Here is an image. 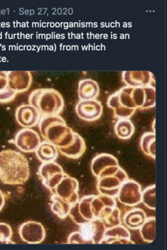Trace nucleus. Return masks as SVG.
<instances>
[{
	"label": "nucleus",
	"mask_w": 167,
	"mask_h": 250,
	"mask_svg": "<svg viewBox=\"0 0 167 250\" xmlns=\"http://www.w3.org/2000/svg\"><path fill=\"white\" fill-rule=\"evenodd\" d=\"M140 233L144 242L152 243L156 236V219L150 217L147 218L140 228Z\"/></svg>",
	"instance_id": "nucleus-25"
},
{
	"label": "nucleus",
	"mask_w": 167,
	"mask_h": 250,
	"mask_svg": "<svg viewBox=\"0 0 167 250\" xmlns=\"http://www.w3.org/2000/svg\"><path fill=\"white\" fill-rule=\"evenodd\" d=\"M122 78L128 87H141L151 84L153 75L149 71H123Z\"/></svg>",
	"instance_id": "nucleus-18"
},
{
	"label": "nucleus",
	"mask_w": 167,
	"mask_h": 250,
	"mask_svg": "<svg viewBox=\"0 0 167 250\" xmlns=\"http://www.w3.org/2000/svg\"><path fill=\"white\" fill-rule=\"evenodd\" d=\"M12 229L11 227L5 223H0V244L12 243Z\"/></svg>",
	"instance_id": "nucleus-28"
},
{
	"label": "nucleus",
	"mask_w": 167,
	"mask_h": 250,
	"mask_svg": "<svg viewBox=\"0 0 167 250\" xmlns=\"http://www.w3.org/2000/svg\"><path fill=\"white\" fill-rule=\"evenodd\" d=\"M142 202L150 209H156V186L152 185L142 192Z\"/></svg>",
	"instance_id": "nucleus-27"
},
{
	"label": "nucleus",
	"mask_w": 167,
	"mask_h": 250,
	"mask_svg": "<svg viewBox=\"0 0 167 250\" xmlns=\"http://www.w3.org/2000/svg\"><path fill=\"white\" fill-rule=\"evenodd\" d=\"M91 170L97 179V189L101 195L117 197L120 187L128 175L119 166L118 160L109 154H98L93 158Z\"/></svg>",
	"instance_id": "nucleus-1"
},
{
	"label": "nucleus",
	"mask_w": 167,
	"mask_h": 250,
	"mask_svg": "<svg viewBox=\"0 0 167 250\" xmlns=\"http://www.w3.org/2000/svg\"><path fill=\"white\" fill-rule=\"evenodd\" d=\"M5 202V196L3 195L2 191L0 190V211H1L3 207H4Z\"/></svg>",
	"instance_id": "nucleus-31"
},
{
	"label": "nucleus",
	"mask_w": 167,
	"mask_h": 250,
	"mask_svg": "<svg viewBox=\"0 0 167 250\" xmlns=\"http://www.w3.org/2000/svg\"><path fill=\"white\" fill-rule=\"evenodd\" d=\"M78 93L80 100H96L100 93L99 85L93 79H82L79 82Z\"/></svg>",
	"instance_id": "nucleus-19"
},
{
	"label": "nucleus",
	"mask_w": 167,
	"mask_h": 250,
	"mask_svg": "<svg viewBox=\"0 0 167 250\" xmlns=\"http://www.w3.org/2000/svg\"><path fill=\"white\" fill-rule=\"evenodd\" d=\"M39 132L48 143L53 144L62 154L78 139V133L68 127L59 116H42L38 123Z\"/></svg>",
	"instance_id": "nucleus-2"
},
{
	"label": "nucleus",
	"mask_w": 167,
	"mask_h": 250,
	"mask_svg": "<svg viewBox=\"0 0 167 250\" xmlns=\"http://www.w3.org/2000/svg\"><path fill=\"white\" fill-rule=\"evenodd\" d=\"M8 77L7 72L0 71V92L8 89Z\"/></svg>",
	"instance_id": "nucleus-30"
},
{
	"label": "nucleus",
	"mask_w": 167,
	"mask_h": 250,
	"mask_svg": "<svg viewBox=\"0 0 167 250\" xmlns=\"http://www.w3.org/2000/svg\"><path fill=\"white\" fill-rule=\"evenodd\" d=\"M78 189V181L66 173L59 183L50 191L53 195L69 203L73 207L79 200Z\"/></svg>",
	"instance_id": "nucleus-6"
},
{
	"label": "nucleus",
	"mask_w": 167,
	"mask_h": 250,
	"mask_svg": "<svg viewBox=\"0 0 167 250\" xmlns=\"http://www.w3.org/2000/svg\"><path fill=\"white\" fill-rule=\"evenodd\" d=\"M35 152L37 158L42 163L55 162L58 156V150L57 147L47 141L41 142Z\"/></svg>",
	"instance_id": "nucleus-21"
},
{
	"label": "nucleus",
	"mask_w": 167,
	"mask_h": 250,
	"mask_svg": "<svg viewBox=\"0 0 167 250\" xmlns=\"http://www.w3.org/2000/svg\"><path fill=\"white\" fill-rule=\"evenodd\" d=\"M30 174L28 160L21 152L14 150L0 152V181L3 184L24 185Z\"/></svg>",
	"instance_id": "nucleus-3"
},
{
	"label": "nucleus",
	"mask_w": 167,
	"mask_h": 250,
	"mask_svg": "<svg viewBox=\"0 0 167 250\" xmlns=\"http://www.w3.org/2000/svg\"><path fill=\"white\" fill-rule=\"evenodd\" d=\"M147 218L146 213L143 210L135 208L125 214L123 222L129 229H139Z\"/></svg>",
	"instance_id": "nucleus-22"
},
{
	"label": "nucleus",
	"mask_w": 167,
	"mask_h": 250,
	"mask_svg": "<svg viewBox=\"0 0 167 250\" xmlns=\"http://www.w3.org/2000/svg\"><path fill=\"white\" fill-rule=\"evenodd\" d=\"M14 143L21 152L31 153L37 150L41 140L39 134L34 129L24 128L16 134Z\"/></svg>",
	"instance_id": "nucleus-12"
},
{
	"label": "nucleus",
	"mask_w": 167,
	"mask_h": 250,
	"mask_svg": "<svg viewBox=\"0 0 167 250\" xmlns=\"http://www.w3.org/2000/svg\"><path fill=\"white\" fill-rule=\"evenodd\" d=\"M65 174L62 167L55 162L43 163L38 170L42 184L49 190L53 189Z\"/></svg>",
	"instance_id": "nucleus-9"
},
{
	"label": "nucleus",
	"mask_w": 167,
	"mask_h": 250,
	"mask_svg": "<svg viewBox=\"0 0 167 250\" xmlns=\"http://www.w3.org/2000/svg\"><path fill=\"white\" fill-rule=\"evenodd\" d=\"M7 77L8 87L17 94L28 91L32 83L30 71H8Z\"/></svg>",
	"instance_id": "nucleus-15"
},
{
	"label": "nucleus",
	"mask_w": 167,
	"mask_h": 250,
	"mask_svg": "<svg viewBox=\"0 0 167 250\" xmlns=\"http://www.w3.org/2000/svg\"><path fill=\"white\" fill-rule=\"evenodd\" d=\"M41 114L37 108L30 104L22 105L17 108L16 111V122L25 128L36 126L39 123Z\"/></svg>",
	"instance_id": "nucleus-16"
},
{
	"label": "nucleus",
	"mask_w": 167,
	"mask_h": 250,
	"mask_svg": "<svg viewBox=\"0 0 167 250\" xmlns=\"http://www.w3.org/2000/svg\"><path fill=\"white\" fill-rule=\"evenodd\" d=\"M94 195L85 196L74 205L70 211L69 215L74 222L81 225L95 219L93 201Z\"/></svg>",
	"instance_id": "nucleus-7"
},
{
	"label": "nucleus",
	"mask_w": 167,
	"mask_h": 250,
	"mask_svg": "<svg viewBox=\"0 0 167 250\" xmlns=\"http://www.w3.org/2000/svg\"><path fill=\"white\" fill-rule=\"evenodd\" d=\"M156 135L154 132H146L142 136L140 146L146 155L156 158Z\"/></svg>",
	"instance_id": "nucleus-24"
},
{
	"label": "nucleus",
	"mask_w": 167,
	"mask_h": 250,
	"mask_svg": "<svg viewBox=\"0 0 167 250\" xmlns=\"http://www.w3.org/2000/svg\"><path fill=\"white\" fill-rule=\"evenodd\" d=\"M135 132V127L129 119H119L114 125V132L121 140L130 139Z\"/></svg>",
	"instance_id": "nucleus-23"
},
{
	"label": "nucleus",
	"mask_w": 167,
	"mask_h": 250,
	"mask_svg": "<svg viewBox=\"0 0 167 250\" xmlns=\"http://www.w3.org/2000/svg\"><path fill=\"white\" fill-rule=\"evenodd\" d=\"M141 186L133 180L127 179L120 187L118 199L126 206L134 207L142 203Z\"/></svg>",
	"instance_id": "nucleus-8"
},
{
	"label": "nucleus",
	"mask_w": 167,
	"mask_h": 250,
	"mask_svg": "<svg viewBox=\"0 0 167 250\" xmlns=\"http://www.w3.org/2000/svg\"><path fill=\"white\" fill-rule=\"evenodd\" d=\"M51 201L52 211L59 218L65 219L69 215L70 211L73 208L71 204L61 200L60 199L55 195H52Z\"/></svg>",
	"instance_id": "nucleus-26"
},
{
	"label": "nucleus",
	"mask_w": 167,
	"mask_h": 250,
	"mask_svg": "<svg viewBox=\"0 0 167 250\" xmlns=\"http://www.w3.org/2000/svg\"><path fill=\"white\" fill-rule=\"evenodd\" d=\"M132 87L126 86L108 99L107 105L112 109L115 116L118 119H129L136 110L132 96Z\"/></svg>",
	"instance_id": "nucleus-5"
},
{
	"label": "nucleus",
	"mask_w": 167,
	"mask_h": 250,
	"mask_svg": "<svg viewBox=\"0 0 167 250\" xmlns=\"http://www.w3.org/2000/svg\"><path fill=\"white\" fill-rule=\"evenodd\" d=\"M98 220L101 221L106 228H110L121 224L120 211L116 206V203L106 206L102 210Z\"/></svg>",
	"instance_id": "nucleus-20"
},
{
	"label": "nucleus",
	"mask_w": 167,
	"mask_h": 250,
	"mask_svg": "<svg viewBox=\"0 0 167 250\" xmlns=\"http://www.w3.org/2000/svg\"><path fill=\"white\" fill-rule=\"evenodd\" d=\"M29 104L37 108L43 116H58L64 108V100L59 91L52 88L34 90L28 98Z\"/></svg>",
	"instance_id": "nucleus-4"
},
{
	"label": "nucleus",
	"mask_w": 167,
	"mask_h": 250,
	"mask_svg": "<svg viewBox=\"0 0 167 250\" xmlns=\"http://www.w3.org/2000/svg\"><path fill=\"white\" fill-rule=\"evenodd\" d=\"M132 96L136 109H148L156 105V89L151 85L132 87Z\"/></svg>",
	"instance_id": "nucleus-14"
},
{
	"label": "nucleus",
	"mask_w": 167,
	"mask_h": 250,
	"mask_svg": "<svg viewBox=\"0 0 167 250\" xmlns=\"http://www.w3.org/2000/svg\"><path fill=\"white\" fill-rule=\"evenodd\" d=\"M106 227L100 220H94L79 225V233L85 244H99L103 237Z\"/></svg>",
	"instance_id": "nucleus-13"
},
{
	"label": "nucleus",
	"mask_w": 167,
	"mask_h": 250,
	"mask_svg": "<svg viewBox=\"0 0 167 250\" xmlns=\"http://www.w3.org/2000/svg\"><path fill=\"white\" fill-rule=\"evenodd\" d=\"M21 240L27 244H40L46 237L44 226L37 221H29L24 223L19 229Z\"/></svg>",
	"instance_id": "nucleus-11"
},
{
	"label": "nucleus",
	"mask_w": 167,
	"mask_h": 250,
	"mask_svg": "<svg viewBox=\"0 0 167 250\" xmlns=\"http://www.w3.org/2000/svg\"><path fill=\"white\" fill-rule=\"evenodd\" d=\"M134 244L130 239V233L121 224L107 228L99 244Z\"/></svg>",
	"instance_id": "nucleus-17"
},
{
	"label": "nucleus",
	"mask_w": 167,
	"mask_h": 250,
	"mask_svg": "<svg viewBox=\"0 0 167 250\" xmlns=\"http://www.w3.org/2000/svg\"><path fill=\"white\" fill-rule=\"evenodd\" d=\"M75 111L79 118L84 121L93 122L102 116L103 106L101 102L96 100H80L76 104Z\"/></svg>",
	"instance_id": "nucleus-10"
},
{
	"label": "nucleus",
	"mask_w": 167,
	"mask_h": 250,
	"mask_svg": "<svg viewBox=\"0 0 167 250\" xmlns=\"http://www.w3.org/2000/svg\"><path fill=\"white\" fill-rule=\"evenodd\" d=\"M17 93L10 88L0 92V104H8L15 99Z\"/></svg>",
	"instance_id": "nucleus-29"
}]
</instances>
